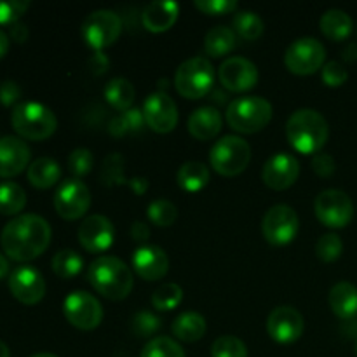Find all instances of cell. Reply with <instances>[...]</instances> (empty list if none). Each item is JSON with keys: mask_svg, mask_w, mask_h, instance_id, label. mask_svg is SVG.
<instances>
[{"mask_svg": "<svg viewBox=\"0 0 357 357\" xmlns=\"http://www.w3.org/2000/svg\"><path fill=\"white\" fill-rule=\"evenodd\" d=\"M51 225L38 215H20L6 223L0 234V244L9 258L30 261L40 257L51 243Z\"/></svg>", "mask_w": 357, "mask_h": 357, "instance_id": "1", "label": "cell"}, {"mask_svg": "<svg viewBox=\"0 0 357 357\" xmlns=\"http://www.w3.org/2000/svg\"><path fill=\"white\" fill-rule=\"evenodd\" d=\"M87 279L101 296L112 302L128 298L135 286L131 268L117 257L96 258L87 271Z\"/></svg>", "mask_w": 357, "mask_h": 357, "instance_id": "2", "label": "cell"}, {"mask_svg": "<svg viewBox=\"0 0 357 357\" xmlns=\"http://www.w3.org/2000/svg\"><path fill=\"white\" fill-rule=\"evenodd\" d=\"M286 136L296 152L319 153L330 136L326 119L312 108H300L286 122Z\"/></svg>", "mask_w": 357, "mask_h": 357, "instance_id": "3", "label": "cell"}, {"mask_svg": "<svg viewBox=\"0 0 357 357\" xmlns=\"http://www.w3.org/2000/svg\"><path fill=\"white\" fill-rule=\"evenodd\" d=\"M13 128L21 138L31 142H42L54 135L58 119L54 112L37 101H23L16 105L10 115Z\"/></svg>", "mask_w": 357, "mask_h": 357, "instance_id": "4", "label": "cell"}, {"mask_svg": "<svg viewBox=\"0 0 357 357\" xmlns=\"http://www.w3.org/2000/svg\"><path fill=\"white\" fill-rule=\"evenodd\" d=\"M272 105L260 96H243L234 100L227 108V122L243 135H255L267 128L272 121Z\"/></svg>", "mask_w": 357, "mask_h": 357, "instance_id": "5", "label": "cell"}, {"mask_svg": "<svg viewBox=\"0 0 357 357\" xmlns=\"http://www.w3.org/2000/svg\"><path fill=\"white\" fill-rule=\"evenodd\" d=\"M215 68L208 58H190L181 63L174 75V87L187 100H201L211 91Z\"/></svg>", "mask_w": 357, "mask_h": 357, "instance_id": "6", "label": "cell"}, {"mask_svg": "<svg viewBox=\"0 0 357 357\" xmlns=\"http://www.w3.org/2000/svg\"><path fill=\"white\" fill-rule=\"evenodd\" d=\"M251 160V146L239 136H223L213 145L209 153L211 167L218 174L227 178L243 173Z\"/></svg>", "mask_w": 357, "mask_h": 357, "instance_id": "7", "label": "cell"}, {"mask_svg": "<svg viewBox=\"0 0 357 357\" xmlns=\"http://www.w3.org/2000/svg\"><path fill=\"white\" fill-rule=\"evenodd\" d=\"M82 37L94 51H103L117 42L122 33V20L117 13L100 9L82 21Z\"/></svg>", "mask_w": 357, "mask_h": 357, "instance_id": "8", "label": "cell"}, {"mask_svg": "<svg viewBox=\"0 0 357 357\" xmlns=\"http://www.w3.org/2000/svg\"><path fill=\"white\" fill-rule=\"evenodd\" d=\"M326 61V49L317 38L302 37L293 42L284 54V65L295 75H312Z\"/></svg>", "mask_w": 357, "mask_h": 357, "instance_id": "9", "label": "cell"}, {"mask_svg": "<svg viewBox=\"0 0 357 357\" xmlns=\"http://www.w3.org/2000/svg\"><path fill=\"white\" fill-rule=\"evenodd\" d=\"M298 215L288 204H275L264 215L261 234L272 246H286L298 234Z\"/></svg>", "mask_w": 357, "mask_h": 357, "instance_id": "10", "label": "cell"}, {"mask_svg": "<svg viewBox=\"0 0 357 357\" xmlns=\"http://www.w3.org/2000/svg\"><path fill=\"white\" fill-rule=\"evenodd\" d=\"M66 321L77 330L93 331L103 321V307L96 296L87 291H73L63 302Z\"/></svg>", "mask_w": 357, "mask_h": 357, "instance_id": "11", "label": "cell"}, {"mask_svg": "<svg viewBox=\"0 0 357 357\" xmlns=\"http://www.w3.org/2000/svg\"><path fill=\"white\" fill-rule=\"evenodd\" d=\"M314 211L323 225L330 229H344L354 216V206L345 192L330 188L317 195L314 201Z\"/></svg>", "mask_w": 357, "mask_h": 357, "instance_id": "12", "label": "cell"}, {"mask_svg": "<svg viewBox=\"0 0 357 357\" xmlns=\"http://www.w3.org/2000/svg\"><path fill=\"white\" fill-rule=\"evenodd\" d=\"M54 208L63 220L82 218L91 208V192L87 185L79 178L63 181L56 190Z\"/></svg>", "mask_w": 357, "mask_h": 357, "instance_id": "13", "label": "cell"}, {"mask_svg": "<svg viewBox=\"0 0 357 357\" xmlns=\"http://www.w3.org/2000/svg\"><path fill=\"white\" fill-rule=\"evenodd\" d=\"M305 330V321L303 316L289 305L275 307L267 319V331L271 338L278 344L288 345L295 344Z\"/></svg>", "mask_w": 357, "mask_h": 357, "instance_id": "14", "label": "cell"}, {"mask_svg": "<svg viewBox=\"0 0 357 357\" xmlns=\"http://www.w3.org/2000/svg\"><path fill=\"white\" fill-rule=\"evenodd\" d=\"M258 68L253 61L246 58H227L218 68L220 84L227 91L232 93H244V91L253 89L258 84Z\"/></svg>", "mask_w": 357, "mask_h": 357, "instance_id": "15", "label": "cell"}, {"mask_svg": "<svg viewBox=\"0 0 357 357\" xmlns=\"http://www.w3.org/2000/svg\"><path fill=\"white\" fill-rule=\"evenodd\" d=\"M143 117L146 126L155 132H171L178 124V107L169 94L153 93L150 94L143 105Z\"/></svg>", "mask_w": 357, "mask_h": 357, "instance_id": "16", "label": "cell"}, {"mask_svg": "<svg viewBox=\"0 0 357 357\" xmlns=\"http://www.w3.org/2000/svg\"><path fill=\"white\" fill-rule=\"evenodd\" d=\"M9 289L17 302L24 305H37L45 295L44 275L30 265H23L9 275Z\"/></svg>", "mask_w": 357, "mask_h": 357, "instance_id": "17", "label": "cell"}, {"mask_svg": "<svg viewBox=\"0 0 357 357\" xmlns=\"http://www.w3.org/2000/svg\"><path fill=\"white\" fill-rule=\"evenodd\" d=\"M114 223L103 215H91L80 223L79 243L89 253H103L114 244Z\"/></svg>", "mask_w": 357, "mask_h": 357, "instance_id": "18", "label": "cell"}, {"mask_svg": "<svg viewBox=\"0 0 357 357\" xmlns=\"http://www.w3.org/2000/svg\"><path fill=\"white\" fill-rule=\"evenodd\" d=\"M300 176V164L291 153L279 152L265 162L261 180L272 190H286Z\"/></svg>", "mask_w": 357, "mask_h": 357, "instance_id": "19", "label": "cell"}, {"mask_svg": "<svg viewBox=\"0 0 357 357\" xmlns=\"http://www.w3.org/2000/svg\"><path fill=\"white\" fill-rule=\"evenodd\" d=\"M132 268L145 281H159L169 271V258L159 246H142L132 255Z\"/></svg>", "mask_w": 357, "mask_h": 357, "instance_id": "20", "label": "cell"}, {"mask_svg": "<svg viewBox=\"0 0 357 357\" xmlns=\"http://www.w3.org/2000/svg\"><path fill=\"white\" fill-rule=\"evenodd\" d=\"M30 162V149L16 136L0 138V178L17 176Z\"/></svg>", "mask_w": 357, "mask_h": 357, "instance_id": "21", "label": "cell"}, {"mask_svg": "<svg viewBox=\"0 0 357 357\" xmlns=\"http://www.w3.org/2000/svg\"><path fill=\"white\" fill-rule=\"evenodd\" d=\"M180 16V6L173 0H159L152 2L143 9L142 23L145 30L152 33H162L167 31Z\"/></svg>", "mask_w": 357, "mask_h": 357, "instance_id": "22", "label": "cell"}, {"mask_svg": "<svg viewBox=\"0 0 357 357\" xmlns=\"http://www.w3.org/2000/svg\"><path fill=\"white\" fill-rule=\"evenodd\" d=\"M188 132L199 142H208L222 131V114L215 107H201L188 117Z\"/></svg>", "mask_w": 357, "mask_h": 357, "instance_id": "23", "label": "cell"}, {"mask_svg": "<svg viewBox=\"0 0 357 357\" xmlns=\"http://www.w3.org/2000/svg\"><path fill=\"white\" fill-rule=\"evenodd\" d=\"M328 303L337 317L345 321L354 319L357 316V288L352 282H338L331 288Z\"/></svg>", "mask_w": 357, "mask_h": 357, "instance_id": "24", "label": "cell"}, {"mask_svg": "<svg viewBox=\"0 0 357 357\" xmlns=\"http://www.w3.org/2000/svg\"><path fill=\"white\" fill-rule=\"evenodd\" d=\"M59 178H61V167L51 157H40L28 166V181L35 188L45 190L54 187Z\"/></svg>", "mask_w": 357, "mask_h": 357, "instance_id": "25", "label": "cell"}, {"mask_svg": "<svg viewBox=\"0 0 357 357\" xmlns=\"http://www.w3.org/2000/svg\"><path fill=\"white\" fill-rule=\"evenodd\" d=\"M171 330H173V335L178 340L194 344V342L201 340L204 337L206 330H208V323H206V319L201 314L183 312L174 319Z\"/></svg>", "mask_w": 357, "mask_h": 357, "instance_id": "26", "label": "cell"}, {"mask_svg": "<svg viewBox=\"0 0 357 357\" xmlns=\"http://www.w3.org/2000/svg\"><path fill=\"white\" fill-rule=\"evenodd\" d=\"M321 31L324 33V37L330 38L333 42H342L352 33V24L351 16H349L345 10L342 9H330L321 16L319 21Z\"/></svg>", "mask_w": 357, "mask_h": 357, "instance_id": "27", "label": "cell"}, {"mask_svg": "<svg viewBox=\"0 0 357 357\" xmlns=\"http://www.w3.org/2000/svg\"><path fill=\"white\" fill-rule=\"evenodd\" d=\"M136 98V89L124 77H115L105 87V100L117 112H126L132 107Z\"/></svg>", "mask_w": 357, "mask_h": 357, "instance_id": "28", "label": "cell"}, {"mask_svg": "<svg viewBox=\"0 0 357 357\" xmlns=\"http://www.w3.org/2000/svg\"><path fill=\"white\" fill-rule=\"evenodd\" d=\"M176 181L183 190L199 192L209 183V169L206 164L197 160H188L178 169Z\"/></svg>", "mask_w": 357, "mask_h": 357, "instance_id": "29", "label": "cell"}, {"mask_svg": "<svg viewBox=\"0 0 357 357\" xmlns=\"http://www.w3.org/2000/svg\"><path fill=\"white\" fill-rule=\"evenodd\" d=\"M236 31L229 26H215L206 33L204 49L213 58H222V56L232 52L236 47Z\"/></svg>", "mask_w": 357, "mask_h": 357, "instance_id": "30", "label": "cell"}, {"mask_svg": "<svg viewBox=\"0 0 357 357\" xmlns=\"http://www.w3.org/2000/svg\"><path fill=\"white\" fill-rule=\"evenodd\" d=\"M24 206H26V194L23 187L14 181H2L0 183V215H20Z\"/></svg>", "mask_w": 357, "mask_h": 357, "instance_id": "31", "label": "cell"}, {"mask_svg": "<svg viewBox=\"0 0 357 357\" xmlns=\"http://www.w3.org/2000/svg\"><path fill=\"white\" fill-rule=\"evenodd\" d=\"M232 26L236 35H239L244 40H258L265 30L264 20L253 10H239L234 16Z\"/></svg>", "mask_w": 357, "mask_h": 357, "instance_id": "32", "label": "cell"}, {"mask_svg": "<svg viewBox=\"0 0 357 357\" xmlns=\"http://www.w3.org/2000/svg\"><path fill=\"white\" fill-rule=\"evenodd\" d=\"M84 258L75 250H61L52 257V272L59 279H73L80 274Z\"/></svg>", "mask_w": 357, "mask_h": 357, "instance_id": "33", "label": "cell"}, {"mask_svg": "<svg viewBox=\"0 0 357 357\" xmlns=\"http://www.w3.org/2000/svg\"><path fill=\"white\" fill-rule=\"evenodd\" d=\"M183 300V289L174 282H166L159 286L152 295V305L157 310H173Z\"/></svg>", "mask_w": 357, "mask_h": 357, "instance_id": "34", "label": "cell"}, {"mask_svg": "<svg viewBox=\"0 0 357 357\" xmlns=\"http://www.w3.org/2000/svg\"><path fill=\"white\" fill-rule=\"evenodd\" d=\"M139 357H185V352L173 338L155 337L143 347Z\"/></svg>", "mask_w": 357, "mask_h": 357, "instance_id": "35", "label": "cell"}, {"mask_svg": "<svg viewBox=\"0 0 357 357\" xmlns=\"http://www.w3.org/2000/svg\"><path fill=\"white\" fill-rule=\"evenodd\" d=\"M150 222L157 227H171L178 218V209L167 199H157L152 204L149 206V211H146Z\"/></svg>", "mask_w": 357, "mask_h": 357, "instance_id": "36", "label": "cell"}, {"mask_svg": "<svg viewBox=\"0 0 357 357\" xmlns=\"http://www.w3.org/2000/svg\"><path fill=\"white\" fill-rule=\"evenodd\" d=\"M211 357H248V347L234 335H222L213 342Z\"/></svg>", "mask_w": 357, "mask_h": 357, "instance_id": "37", "label": "cell"}, {"mask_svg": "<svg viewBox=\"0 0 357 357\" xmlns=\"http://www.w3.org/2000/svg\"><path fill=\"white\" fill-rule=\"evenodd\" d=\"M342 251H344V243H342L340 236H337V234H324L316 244L317 258L324 264H331V261L338 260Z\"/></svg>", "mask_w": 357, "mask_h": 357, "instance_id": "38", "label": "cell"}, {"mask_svg": "<svg viewBox=\"0 0 357 357\" xmlns=\"http://www.w3.org/2000/svg\"><path fill=\"white\" fill-rule=\"evenodd\" d=\"M94 164V157L91 150L87 149H75L68 155V169L75 178H82L91 173Z\"/></svg>", "mask_w": 357, "mask_h": 357, "instance_id": "39", "label": "cell"}, {"mask_svg": "<svg viewBox=\"0 0 357 357\" xmlns=\"http://www.w3.org/2000/svg\"><path fill=\"white\" fill-rule=\"evenodd\" d=\"M131 330L136 337L149 338L160 330V319L152 312H138L132 317Z\"/></svg>", "mask_w": 357, "mask_h": 357, "instance_id": "40", "label": "cell"}, {"mask_svg": "<svg viewBox=\"0 0 357 357\" xmlns=\"http://www.w3.org/2000/svg\"><path fill=\"white\" fill-rule=\"evenodd\" d=\"M124 164L126 160L122 159L119 153H114V155L107 157L103 162V169H101V181L107 185L122 183V181H126Z\"/></svg>", "mask_w": 357, "mask_h": 357, "instance_id": "41", "label": "cell"}, {"mask_svg": "<svg viewBox=\"0 0 357 357\" xmlns=\"http://www.w3.org/2000/svg\"><path fill=\"white\" fill-rule=\"evenodd\" d=\"M30 7L28 0H7L0 2V24H14Z\"/></svg>", "mask_w": 357, "mask_h": 357, "instance_id": "42", "label": "cell"}, {"mask_svg": "<svg viewBox=\"0 0 357 357\" xmlns=\"http://www.w3.org/2000/svg\"><path fill=\"white\" fill-rule=\"evenodd\" d=\"M323 82L330 87H340L347 82L349 72L340 61H328L323 66Z\"/></svg>", "mask_w": 357, "mask_h": 357, "instance_id": "43", "label": "cell"}, {"mask_svg": "<svg viewBox=\"0 0 357 357\" xmlns=\"http://www.w3.org/2000/svg\"><path fill=\"white\" fill-rule=\"evenodd\" d=\"M195 7L209 16H220V14H230L237 10L239 3L236 0H197Z\"/></svg>", "mask_w": 357, "mask_h": 357, "instance_id": "44", "label": "cell"}, {"mask_svg": "<svg viewBox=\"0 0 357 357\" xmlns=\"http://www.w3.org/2000/svg\"><path fill=\"white\" fill-rule=\"evenodd\" d=\"M119 117L124 126L126 135H139L143 131V126L146 124L143 110H138V108H129V110L119 114Z\"/></svg>", "mask_w": 357, "mask_h": 357, "instance_id": "45", "label": "cell"}, {"mask_svg": "<svg viewBox=\"0 0 357 357\" xmlns=\"http://www.w3.org/2000/svg\"><path fill=\"white\" fill-rule=\"evenodd\" d=\"M312 169L314 173L323 178L331 176L335 173V159L330 153H316L312 159Z\"/></svg>", "mask_w": 357, "mask_h": 357, "instance_id": "46", "label": "cell"}, {"mask_svg": "<svg viewBox=\"0 0 357 357\" xmlns=\"http://www.w3.org/2000/svg\"><path fill=\"white\" fill-rule=\"evenodd\" d=\"M21 98V87L14 80H3L0 84V103L3 107H10Z\"/></svg>", "mask_w": 357, "mask_h": 357, "instance_id": "47", "label": "cell"}, {"mask_svg": "<svg viewBox=\"0 0 357 357\" xmlns=\"http://www.w3.org/2000/svg\"><path fill=\"white\" fill-rule=\"evenodd\" d=\"M108 65H110V61H108L107 56H105L103 52H100V51H98L89 61V66L93 68V72H96V73H103L105 70L108 68Z\"/></svg>", "mask_w": 357, "mask_h": 357, "instance_id": "48", "label": "cell"}, {"mask_svg": "<svg viewBox=\"0 0 357 357\" xmlns=\"http://www.w3.org/2000/svg\"><path fill=\"white\" fill-rule=\"evenodd\" d=\"M10 37H13V40L17 42V44H23V42H26V38H28L26 24L20 23V21L14 24H10Z\"/></svg>", "mask_w": 357, "mask_h": 357, "instance_id": "49", "label": "cell"}, {"mask_svg": "<svg viewBox=\"0 0 357 357\" xmlns=\"http://www.w3.org/2000/svg\"><path fill=\"white\" fill-rule=\"evenodd\" d=\"M131 236L136 241H146L150 236V229L145 222H135L131 227Z\"/></svg>", "mask_w": 357, "mask_h": 357, "instance_id": "50", "label": "cell"}, {"mask_svg": "<svg viewBox=\"0 0 357 357\" xmlns=\"http://www.w3.org/2000/svg\"><path fill=\"white\" fill-rule=\"evenodd\" d=\"M129 187H131L136 194L142 195V194H145L146 187H149V181H146L145 178H135V180L129 181Z\"/></svg>", "mask_w": 357, "mask_h": 357, "instance_id": "51", "label": "cell"}, {"mask_svg": "<svg viewBox=\"0 0 357 357\" xmlns=\"http://www.w3.org/2000/svg\"><path fill=\"white\" fill-rule=\"evenodd\" d=\"M9 35L3 30H0V59H2L3 56L7 54V51H9Z\"/></svg>", "mask_w": 357, "mask_h": 357, "instance_id": "52", "label": "cell"}, {"mask_svg": "<svg viewBox=\"0 0 357 357\" xmlns=\"http://www.w3.org/2000/svg\"><path fill=\"white\" fill-rule=\"evenodd\" d=\"M7 274H9V261H7V258L0 253V279L6 278Z\"/></svg>", "mask_w": 357, "mask_h": 357, "instance_id": "53", "label": "cell"}, {"mask_svg": "<svg viewBox=\"0 0 357 357\" xmlns=\"http://www.w3.org/2000/svg\"><path fill=\"white\" fill-rule=\"evenodd\" d=\"M0 357H10L9 347H7L2 340H0Z\"/></svg>", "mask_w": 357, "mask_h": 357, "instance_id": "54", "label": "cell"}, {"mask_svg": "<svg viewBox=\"0 0 357 357\" xmlns=\"http://www.w3.org/2000/svg\"><path fill=\"white\" fill-rule=\"evenodd\" d=\"M31 357H58V356L49 354V352H42V354H35V356H31Z\"/></svg>", "mask_w": 357, "mask_h": 357, "instance_id": "55", "label": "cell"}, {"mask_svg": "<svg viewBox=\"0 0 357 357\" xmlns=\"http://www.w3.org/2000/svg\"><path fill=\"white\" fill-rule=\"evenodd\" d=\"M356 356H357V338H356Z\"/></svg>", "mask_w": 357, "mask_h": 357, "instance_id": "56", "label": "cell"}]
</instances>
